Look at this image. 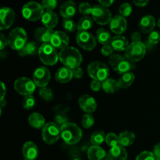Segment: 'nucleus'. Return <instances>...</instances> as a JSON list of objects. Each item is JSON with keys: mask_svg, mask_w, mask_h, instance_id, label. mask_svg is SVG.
<instances>
[{"mask_svg": "<svg viewBox=\"0 0 160 160\" xmlns=\"http://www.w3.org/2000/svg\"><path fill=\"white\" fill-rule=\"evenodd\" d=\"M131 38L132 40V42H141V38H142V35L139 32L135 31V32L132 33L131 35Z\"/></svg>", "mask_w": 160, "mask_h": 160, "instance_id": "8fccbe9b", "label": "nucleus"}, {"mask_svg": "<svg viewBox=\"0 0 160 160\" xmlns=\"http://www.w3.org/2000/svg\"><path fill=\"white\" fill-rule=\"evenodd\" d=\"M102 88L105 92L108 94H114L119 90L120 87L118 84V81L115 79L108 78L102 83Z\"/></svg>", "mask_w": 160, "mask_h": 160, "instance_id": "c756f323", "label": "nucleus"}, {"mask_svg": "<svg viewBox=\"0 0 160 160\" xmlns=\"http://www.w3.org/2000/svg\"><path fill=\"white\" fill-rule=\"evenodd\" d=\"M28 123L30 126L34 129H42L46 124L44 117L38 112L31 113L28 117Z\"/></svg>", "mask_w": 160, "mask_h": 160, "instance_id": "bb28decb", "label": "nucleus"}, {"mask_svg": "<svg viewBox=\"0 0 160 160\" xmlns=\"http://www.w3.org/2000/svg\"><path fill=\"white\" fill-rule=\"evenodd\" d=\"M39 95H40V97L42 99L46 102L52 101L53 98H54L52 90L47 87L40 88V89H39Z\"/></svg>", "mask_w": 160, "mask_h": 160, "instance_id": "f704fd0d", "label": "nucleus"}, {"mask_svg": "<svg viewBox=\"0 0 160 160\" xmlns=\"http://www.w3.org/2000/svg\"><path fill=\"white\" fill-rule=\"evenodd\" d=\"M1 85H2V94H1V99H0V101H2V100H4V97L6 94V87L3 82H1Z\"/></svg>", "mask_w": 160, "mask_h": 160, "instance_id": "5fc2aeb1", "label": "nucleus"}, {"mask_svg": "<svg viewBox=\"0 0 160 160\" xmlns=\"http://www.w3.org/2000/svg\"><path fill=\"white\" fill-rule=\"evenodd\" d=\"M42 140L47 145H54L61 137V129L59 125L49 122L45 125L42 131Z\"/></svg>", "mask_w": 160, "mask_h": 160, "instance_id": "6e6552de", "label": "nucleus"}, {"mask_svg": "<svg viewBox=\"0 0 160 160\" xmlns=\"http://www.w3.org/2000/svg\"><path fill=\"white\" fill-rule=\"evenodd\" d=\"M148 42L150 45H157L160 42V33L159 31H153L149 34Z\"/></svg>", "mask_w": 160, "mask_h": 160, "instance_id": "c03bdc74", "label": "nucleus"}, {"mask_svg": "<svg viewBox=\"0 0 160 160\" xmlns=\"http://www.w3.org/2000/svg\"><path fill=\"white\" fill-rule=\"evenodd\" d=\"M132 1L134 4L138 7H144L149 2V0H132Z\"/></svg>", "mask_w": 160, "mask_h": 160, "instance_id": "3c124183", "label": "nucleus"}, {"mask_svg": "<svg viewBox=\"0 0 160 160\" xmlns=\"http://www.w3.org/2000/svg\"><path fill=\"white\" fill-rule=\"evenodd\" d=\"M106 134L103 131H95L91 136V143L92 145L100 146L104 142H106Z\"/></svg>", "mask_w": 160, "mask_h": 160, "instance_id": "72a5a7b5", "label": "nucleus"}, {"mask_svg": "<svg viewBox=\"0 0 160 160\" xmlns=\"http://www.w3.org/2000/svg\"><path fill=\"white\" fill-rule=\"evenodd\" d=\"M135 160H156V158L152 152L144 151L138 155Z\"/></svg>", "mask_w": 160, "mask_h": 160, "instance_id": "37998d69", "label": "nucleus"}, {"mask_svg": "<svg viewBox=\"0 0 160 160\" xmlns=\"http://www.w3.org/2000/svg\"><path fill=\"white\" fill-rule=\"evenodd\" d=\"M110 31L117 35H121L127 31L128 21L126 18L121 15H117L113 17L109 23Z\"/></svg>", "mask_w": 160, "mask_h": 160, "instance_id": "2eb2a0df", "label": "nucleus"}, {"mask_svg": "<svg viewBox=\"0 0 160 160\" xmlns=\"http://www.w3.org/2000/svg\"><path fill=\"white\" fill-rule=\"evenodd\" d=\"M73 160H81V159H73Z\"/></svg>", "mask_w": 160, "mask_h": 160, "instance_id": "4d7b16f0", "label": "nucleus"}, {"mask_svg": "<svg viewBox=\"0 0 160 160\" xmlns=\"http://www.w3.org/2000/svg\"><path fill=\"white\" fill-rule=\"evenodd\" d=\"M109 62L113 70L122 75L131 71L134 67L132 62H130L125 56L120 54H112L109 56Z\"/></svg>", "mask_w": 160, "mask_h": 160, "instance_id": "1a4fd4ad", "label": "nucleus"}, {"mask_svg": "<svg viewBox=\"0 0 160 160\" xmlns=\"http://www.w3.org/2000/svg\"><path fill=\"white\" fill-rule=\"evenodd\" d=\"M106 143L111 148L117 146L119 145L118 136L114 133H109L108 134H106Z\"/></svg>", "mask_w": 160, "mask_h": 160, "instance_id": "ea45409f", "label": "nucleus"}, {"mask_svg": "<svg viewBox=\"0 0 160 160\" xmlns=\"http://www.w3.org/2000/svg\"><path fill=\"white\" fill-rule=\"evenodd\" d=\"M28 34L22 28H16L10 31L8 36V44L12 49L16 51L21 50L27 44Z\"/></svg>", "mask_w": 160, "mask_h": 160, "instance_id": "20e7f679", "label": "nucleus"}, {"mask_svg": "<svg viewBox=\"0 0 160 160\" xmlns=\"http://www.w3.org/2000/svg\"><path fill=\"white\" fill-rule=\"evenodd\" d=\"M96 39L102 45L110 44L112 42V35L110 32L105 28H99L96 31Z\"/></svg>", "mask_w": 160, "mask_h": 160, "instance_id": "7c9ffc66", "label": "nucleus"}, {"mask_svg": "<svg viewBox=\"0 0 160 160\" xmlns=\"http://www.w3.org/2000/svg\"><path fill=\"white\" fill-rule=\"evenodd\" d=\"M132 6H131V5L128 2L123 3V4L120 5V8H119L120 15H121L122 17H129L131 14V12H132Z\"/></svg>", "mask_w": 160, "mask_h": 160, "instance_id": "58836bf2", "label": "nucleus"}, {"mask_svg": "<svg viewBox=\"0 0 160 160\" xmlns=\"http://www.w3.org/2000/svg\"><path fill=\"white\" fill-rule=\"evenodd\" d=\"M119 145L123 147H128L132 145L135 140V134L130 131H125L120 133L118 136Z\"/></svg>", "mask_w": 160, "mask_h": 160, "instance_id": "c85d7f7f", "label": "nucleus"}, {"mask_svg": "<svg viewBox=\"0 0 160 160\" xmlns=\"http://www.w3.org/2000/svg\"><path fill=\"white\" fill-rule=\"evenodd\" d=\"M42 5L46 11H53L57 6V0H42Z\"/></svg>", "mask_w": 160, "mask_h": 160, "instance_id": "79ce46f5", "label": "nucleus"}, {"mask_svg": "<svg viewBox=\"0 0 160 160\" xmlns=\"http://www.w3.org/2000/svg\"><path fill=\"white\" fill-rule=\"evenodd\" d=\"M88 158L89 160H109V155L98 145H92L88 150Z\"/></svg>", "mask_w": 160, "mask_h": 160, "instance_id": "6ab92c4d", "label": "nucleus"}, {"mask_svg": "<svg viewBox=\"0 0 160 160\" xmlns=\"http://www.w3.org/2000/svg\"><path fill=\"white\" fill-rule=\"evenodd\" d=\"M22 152L26 159L35 160L38 156V148L33 142H27L23 145Z\"/></svg>", "mask_w": 160, "mask_h": 160, "instance_id": "aec40b11", "label": "nucleus"}, {"mask_svg": "<svg viewBox=\"0 0 160 160\" xmlns=\"http://www.w3.org/2000/svg\"><path fill=\"white\" fill-rule=\"evenodd\" d=\"M114 1H115V0H98V2L100 3V5L106 6V7H109L111 5H112Z\"/></svg>", "mask_w": 160, "mask_h": 160, "instance_id": "864d4df0", "label": "nucleus"}, {"mask_svg": "<svg viewBox=\"0 0 160 160\" xmlns=\"http://www.w3.org/2000/svg\"><path fill=\"white\" fill-rule=\"evenodd\" d=\"M7 45H9L8 44V38H6L3 34H1V35H0V47H1V50L4 49V48Z\"/></svg>", "mask_w": 160, "mask_h": 160, "instance_id": "09e8293b", "label": "nucleus"}, {"mask_svg": "<svg viewBox=\"0 0 160 160\" xmlns=\"http://www.w3.org/2000/svg\"><path fill=\"white\" fill-rule=\"evenodd\" d=\"M13 86L16 92L23 96L32 95L35 92L36 87H37L33 80H31L28 78H25V77L16 80Z\"/></svg>", "mask_w": 160, "mask_h": 160, "instance_id": "9b49d317", "label": "nucleus"}, {"mask_svg": "<svg viewBox=\"0 0 160 160\" xmlns=\"http://www.w3.org/2000/svg\"><path fill=\"white\" fill-rule=\"evenodd\" d=\"M94 20L92 17L89 16H84L79 20L78 23V31H88L93 27Z\"/></svg>", "mask_w": 160, "mask_h": 160, "instance_id": "473e14b6", "label": "nucleus"}, {"mask_svg": "<svg viewBox=\"0 0 160 160\" xmlns=\"http://www.w3.org/2000/svg\"><path fill=\"white\" fill-rule=\"evenodd\" d=\"M90 87L93 92H98L102 88V82L101 81H96V80H93L91 82Z\"/></svg>", "mask_w": 160, "mask_h": 160, "instance_id": "49530a36", "label": "nucleus"}, {"mask_svg": "<svg viewBox=\"0 0 160 160\" xmlns=\"http://www.w3.org/2000/svg\"><path fill=\"white\" fill-rule=\"evenodd\" d=\"M36 104V100L34 97L31 95H27V96L23 97V100H22V106L24 109H28V110H31L34 107Z\"/></svg>", "mask_w": 160, "mask_h": 160, "instance_id": "c9c22d12", "label": "nucleus"}, {"mask_svg": "<svg viewBox=\"0 0 160 160\" xmlns=\"http://www.w3.org/2000/svg\"><path fill=\"white\" fill-rule=\"evenodd\" d=\"M92 17L94 21L100 25H106L112 20V13L110 10L102 5H95L92 12Z\"/></svg>", "mask_w": 160, "mask_h": 160, "instance_id": "9d476101", "label": "nucleus"}, {"mask_svg": "<svg viewBox=\"0 0 160 160\" xmlns=\"http://www.w3.org/2000/svg\"><path fill=\"white\" fill-rule=\"evenodd\" d=\"M70 42V38L65 32L61 31H55L51 39V44L56 49H63L67 48Z\"/></svg>", "mask_w": 160, "mask_h": 160, "instance_id": "f3484780", "label": "nucleus"}, {"mask_svg": "<svg viewBox=\"0 0 160 160\" xmlns=\"http://www.w3.org/2000/svg\"><path fill=\"white\" fill-rule=\"evenodd\" d=\"M16 20V15L14 11L9 7H2L0 10V30L9 29L14 23Z\"/></svg>", "mask_w": 160, "mask_h": 160, "instance_id": "4468645a", "label": "nucleus"}, {"mask_svg": "<svg viewBox=\"0 0 160 160\" xmlns=\"http://www.w3.org/2000/svg\"><path fill=\"white\" fill-rule=\"evenodd\" d=\"M54 32V30L51 28H38L34 31V37L38 42L42 43V45L50 43Z\"/></svg>", "mask_w": 160, "mask_h": 160, "instance_id": "a211bd4d", "label": "nucleus"}, {"mask_svg": "<svg viewBox=\"0 0 160 160\" xmlns=\"http://www.w3.org/2000/svg\"><path fill=\"white\" fill-rule=\"evenodd\" d=\"M113 50L114 49L111 44H108V45H103L101 49V52L104 56H110L112 55Z\"/></svg>", "mask_w": 160, "mask_h": 160, "instance_id": "a18cd8bd", "label": "nucleus"}, {"mask_svg": "<svg viewBox=\"0 0 160 160\" xmlns=\"http://www.w3.org/2000/svg\"><path fill=\"white\" fill-rule=\"evenodd\" d=\"M88 73L93 80L103 82L109 78V69L104 62L93 61L88 66Z\"/></svg>", "mask_w": 160, "mask_h": 160, "instance_id": "39448f33", "label": "nucleus"}, {"mask_svg": "<svg viewBox=\"0 0 160 160\" xmlns=\"http://www.w3.org/2000/svg\"><path fill=\"white\" fill-rule=\"evenodd\" d=\"M76 41L78 45L85 51H92L97 45L96 38L88 31H78Z\"/></svg>", "mask_w": 160, "mask_h": 160, "instance_id": "f8f14e48", "label": "nucleus"}, {"mask_svg": "<svg viewBox=\"0 0 160 160\" xmlns=\"http://www.w3.org/2000/svg\"><path fill=\"white\" fill-rule=\"evenodd\" d=\"M134 79H135V76L132 72H128V73H124V74L121 75V77L119 78V87H120V88L123 89L128 88L134 83Z\"/></svg>", "mask_w": 160, "mask_h": 160, "instance_id": "2f4dec72", "label": "nucleus"}, {"mask_svg": "<svg viewBox=\"0 0 160 160\" xmlns=\"http://www.w3.org/2000/svg\"><path fill=\"white\" fill-rule=\"evenodd\" d=\"M23 160H29V159H23Z\"/></svg>", "mask_w": 160, "mask_h": 160, "instance_id": "13d9d810", "label": "nucleus"}, {"mask_svg": "<svg viewBox=\"0 0 160 160\" xmlns=\"http://www.w3.org/2000/svg\"><path fill=\"white\" fill-rule=\"evenodd\" d=\"M111 45L112 46L113 49L117 52H123L126 51L128 45H130L128 40L122 35H116L112 38V42H111Z\"/></svg>", "mask_w": 160, "mask_h": 160, "instance_id": "a878e982", "label": "nucleus"}, {"mask_svg": "<svg viewBox=\"0 0 160 160\" xmlns=\"http://www.w3.org/2000/svg\"><path fill=\"white\" fill-rule=\"evenodd\" d=\"M21 12L23 18L32 22L42 19V16L45 13L42 5L34 1L28 2V3L23 5Z\"/></svg>", "mask_w": 160, "mask_h": 160, "instance_id": "423d86ee", "label": "nucleus"}, {"mask_svg": "<svg viewBox=\"0 0 160 160\" xmlns=\"http://www.w3.org/2000/svg\"><path fill=\"white\" fill-rule=\"evenodd\" d=\"M109 160H127L128 152L124 147L118 145L111 148L109 153Z\"/></svg>", "mask_w": 160, "mask_h": 160, "instance_id": "393cba45", "label": "nucleus"}, {"mask_svg": "<svg viewBox=\"0 0 160 160\" xmlns=\"http://www.w3.org/2000/svg\"><path fill=\"white\" fill-rule=\"evenodd\" d=\"M95 123V119L91 113H85L81 119V124L85 129L91 128Z\"/></svg>", "mask_w": 160, "mask_h": 160, "instance_id": "4c0bfd02", "label": "nucleus"}, {"mask_svg": "<svg viewBox=\"0 0 160 160\" xmlns=\"http://www.w3.org/2000/svg\"><path fill=\"white\" fill-rule=\"evenodd\" d=\"M92 9H93V6H92L88 2H82L78 6V11L80 13L83 14L84 16H88L92 14Z\"/></svg>", "mask_w": 160, "mask_h": 160, "instance_id": "a19ab883", "label": "nucleus"}, {"mask_svg": "<svg viewBox=\"0 0 160 160\" xmlns=\"http://www.w3.org/2000/svg\"><path fill=\"white\" fill-rule=\"evenodd\" d=\"M156 23L154 17L152 15H146L142 18L139 22V29L144 34H150L153 31Z\"/></svg>", "mask_w": 160, "mask_h": 160, "instance_id": "412c9836", "label": "nucleus"}, {"mask_svg": "<svg viewBox=\"0 0 160 160\" xmlns=\"http://www.w3.org/2000/svg\"><path fill=\"white\" fill-rule=\"evenodd\" d=\"M51 79L50 70L45 67H40L36 69L33 74V81L39 88L47 87Z\"/></svg>", "mask_w": 160, "mask_h": 160, "instance_id": "ddd939ff", "label": "nucleus"}, {"mask_svg": "<svg viewBox=\"0 0 160 160\" xmlns=\"http://www.w3.org/2000/svg\"><path fill=\"white\" fill-rule=\"evenodd\" d=\"M61 138L66 144L73 145L78 143L82 138L83 132L74 123L67 122L60 127Z\"/></svg>", "mask_w": 160, "mask_h": 160, "instance_id": "f03ea898", "label": "nucleus"}, {"mask_svg": "<svg viewBox=\"0 0 160 160\" xmlns=\"http://www.w3.org/2000/svg\"><path fill=\"white\" fill-rule=\"evenodd\" d=\"M56 81L60 84H67L73 78V71L68 67H62L58 69L55 75Z\"/></svg>", "mask_w": 160, "mask_h": 160, "instance_id": "4be33fe9", "label": "nucleus"}, {"mask_svg": "<svg viewBox=\"0 0 160 160\" xmlns=\"http://www.w3.org/2000/svg\"><path fill=\"white\" fill-rule=\"evenodd\" d=\"M146 50V45L142 42H132L125 51V57L131 62H139L145 57Z\"/></svg>", "mask_w": 160, "mask_h": 160, "instance_id": "0eeeda50", "label": "nucleus"}, {"mask_svg": "<svg viewBox=\"0 0 160 160\" xmlns=\"http://www.w3.org/2000/svg\"><path fill=\"white\" fill-rule=\"evenodd\" d=\"M72 71H73V78H76V79H81L83 77V75H84V71H83V70L80 67L73 69Z\"/></svg>", "mask_w": 160, "mask_h": 160, "instance_id": "de8ad7c7", "label": "nucleus"}, {"mask_svg": "<svg viewBox=\"0 0 160 160\" xmlns=\"http://www.w3.org/2000/svg\"><path fill=\"white\" fill-rule=\"evenodd\" d=\"M42 23L45 28H51L53 29L59 22V18H58L57 14L53 11H46L43 14L42 17Z\"/></svg>", "mask_w": 160, "mask_h": 160, "instance_id": "b1692460", "label": "nucleus"}, {"mask_svg": "<svg viewBox=\"0 0 160 160\" xmlns=\"http://www.w3.org/2000/svg\"><path fill=\"white\" fill-rule=\"evenodd\" d=\"M62 28L67 32H73L78 28V23H75L73 19H63Z\"/></svg>", "mask_w": 160, "mask_h": 160, "instance_id": "e433bc0d", "label": "nucleus"}, {"mask_svg": "<svg viewBox=\"0 0 160 160\" xmlns=\"http://www.w3.org/2000/svg\"><path fill=\"white\" fill-rule=\"evenodd\" d=\"M38 56L41 62L46 66L55 65L59 59L57 49L50 43L40 45Z\"/></svg>", "mask_w": 160, "mask_h": 160, "instance_id": "7ed1b4c3", "label": "nucleus"}, {"mask_svg": "<svg viewBox=\"0 0 160 160\" xmlns=\"http://www.w3.org/2000/svg\"><path fill=\"white\" fill-rule=\"evenodd\" d=\"M152 152L154 156H156V159H160V142L155 145Z\"/></svg>", "mask_w": 160, "mask_h": 160, "instance_id": "603ef678", "label": "nucleus"}, {"mask_svg": "<svg viewBox=\"0 0 160 160\" xmlns=\"http://www.w3.org/2000/svg\"><path fill=\"white\" fill-rule=\"evenodd\" d=\"M40 46L36 42H28L25 46L21 50L18 51V55L20 56H34L38 53Z\"/></svg>", "mask_w": 160, "mask_h": 160, "instance_id": "cd10ccee", "label": "nucleus"}, {"mask_svg": "<svg viewBox=\"0 0 160 160\" xmlns=\"http://www.w3.org/2000/svg\"><path fill=\"white\" fill-rule=\"evenodd\" d=\"M156 160H160V159H156Z\"/></svg>", "mask_w": 160, "mask_h": 160, "instance_id": "bf43d9fd", "label": "nucleus"}, {"mask_svg": "<svg viewBox=\"0 0 160 160\" xmlns=\"http://www.w3.org/2000/svg\"><path fill=\"white\" fill-rule=\"evenodd\" d=\"M157 25L158 27L160 28V17L159 18V20H158V22H157Z\"/></svg>", "mask_w": 160, "mask_h": 160, "instance_id": "6e6d98bb", "label": "nucleus"}, {"mask_svg": "<svg viewBox=\"0 0 160 160\" xmlns=\"http://www.w3.org/2000/svg\"><path fill=\"white\" fill-rule=\"evenodd\" d=\"M59 61L64 65V67L73 69L80 67L83 60L82 55L78 48L72 46H67V48L61 49L59 52Z\"/></svg>", "mask_w": 160, "mask_h": 160, "instance_id": "f257e3e1", "label": "nucleus"}, {"mask_svg": "<svg viewBox=\"0 0 160 160\" xmlns=\"http://www.w3.org/2000/svg\"><path fill=\"white\" fill-rule=\"evenodd\" d=\"M77 6L76 3L72 0L66 1L60 6V14L64 19L72 18L76 14Z\"/></svg>", "mask_w": 160, "mask_h": 160, "instance_id": "5701e85b", "label": "nucleus"}, {"mask_svg": "<svg viewBox=\"0 0 160 160\" xmlns=\"http://www.w3.org/2000/svg\"><path fill=\"white\" fill-rule=\"evenodd\" d=\"M80 108L85 113H93L97 109V102L95 98L89 95H83L78 99Z\"/></svg>", "mask_w": 160, "mask_h": 160, "instance_id": "dca6fc26", "label": "nucleus"}]
</instances>
